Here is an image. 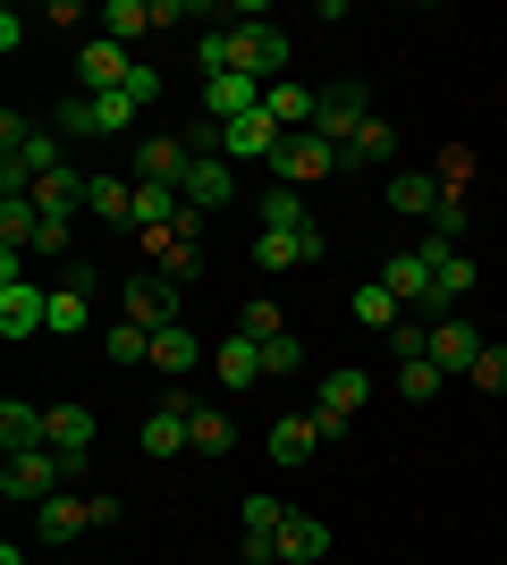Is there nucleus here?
I'll return each instance as SVG.
<instances>
[{"label": "nucleus", "instance_id": "obj_26", "mask_svg": "<svg viewBox=\"0 0 507 565\" xmlns=\"http://www.w3.org/2000/svg\"><path fill=\"white\" fill-rule=\"evenodd\" d=\"M85 212L110 220V228H136V186H127V178H94V186H85Z\"/></svg>", "mask_w": 507, "mask_h": 565}, {"label": "nucleus", "instance_id": "obj_20", "mask_svg": "<svg viewBox=\"0 0 507 565\" xmlns=\"http://www.w3.org/2000/svg\"><path fill=\"white\" fill-rule=\"evenodd\" d=\"M187 414H194V405H178V397L152 405L145 430H136V439H145V456H178V448H194V439H187Z\"/></svg>", "mask_w": 507, "mask_h": 565}, {"label": "nucleus", "instance_id": "obj_34", "mask_svg": "<svg viewBox=\"0 0 507 565\" xmlns=\"http://www.w3.org/2000/svg\"><path fill=\"white\" fill-rule=\"evenodd\" d=\"M347 161H398V127H389V118H372V127L347 143Z\"/></svg>", "mask_w": 507, "mask_h": 565}, {"label": "nucleus", "instance_id": "obj_19", "mask_svg": "<svg viewBox=\"0 0 507 565\" xmlns=\"http://www.w3.org/2000/svg\"><path fill=\"white\" fill-rule=\"evenodd\" d=\"M314 448H321L314 414H279V423H271V465H279V472H296V465H305Z\"/></svg>", "mask_w": 507, "mask_h": 565}, {"label": "nucleus", "instance_id": "obj_29", "mask_svg": "<svg viewBox=\"0 0 507 565\" xmlns=\"http://www.w3.org/2000/svg\"><path fill=\"white\" fill-rule=\"evenodd\" d=\"M102 34H110V43H145L152 9H145V0H110V9H102Z\"/></svg>", "mask_w": 507, "mask_h": 565}, {"label": "nucleus", "instance_id": "obj_39", "mask_svg": "<svg viewBox=\"0 0 507 565\" xmlns=\"http://www.w3.org/2000/svg\"><path fill=\"white\" fill-rule=\"evenodd\" d=\"M389 354H398V363H423V354H432V330H423V321H398V330H389Z\"/></svg>", "mask_w": 507, "mask_h": 565}, {"label": "nucleus", "instance_id": "obj_14", "mask_svg": "<svg viewBox=\"0 0 507 565\" xmlns=\"http://www.w3.org/2000/svg\"><path fill=\"white\" fill-rule=\"evenodd\" d=\"M279 118L271 110H254V118H229V127H220V152H229V161H254V152H279Z\"/></svg>", "mask_w": 507, "mask_h": 565}, {"label": "nucleus", "instance_id": "obj_35", "mask_svg": "<svg viewBox=\"0 0 507 565\" xmlns=\"http://www.w3.org/2000/svg\"><path fill=\"white\" fill-rule=\"evenodd\" d=\"M465 228H474V212H465V194H440V212H432V236H440V245H457Z\"/></svg>", "mask_w": 507, "mask_h": 565}, {"label": "nucleus", "instance_id": "obj_5", "mask_svg": "<svg viewBox=\"0 0 507 565\" xmlns=\"http://www.w3.org/2000/svg\"><path fill=\"white\" fill-rule=\"evenodd\" d=\"M372 118H381V110H372V94H363V85H330V94H321V110H314V136H330L338 152H347Z\"/></svg>", "mask_w": 507, "mask_h": 565}, {"label": "nucleus", "instance_id": "obj_28", "mask_svg": "<svg viewBox=\"0 0 507 565\" xmlns=\"http://www.w3.org/2000/svg\"><path fill=\"white\" fill-rule=\"evenodd\" d=\"M187 439H194L203 456H229V448H237V423H229L220 405H194V414H187Z\"/></svg>", "mask_w": 507, "mask_h": 565}, {"label": "nucleus", "instance_id": "obj_11", "mask_svg": "<svg viewBox=\"0 0 507 565\" xmlns=\"http://www.w3.org/2000/svg\"><path fill=\"white\" fill-rule=\"evenodd\" d=\"M127 68H136V60H127V43H110V34H94V43L76 51V76H85V94H119Z\"/></svg>", "mask_w": 507, "mask_h": 565}, {"label": "nucleus", "instance_id": "obj_6", "mask_svg": "<svg viewBox=\"0 0 507 565\" xmlns=\"http://www.w3.org/2000/svg\"><path fill=\"white\" fill-rule=\"evenodd\" d=\"M338 161H347V152H338L330 136H314V127H305V136H288L279 152H271V169H279V186H314V178H330Z\"/></svg>", "mask_w": 507, "mask_h": 565}, {"label": "nucleus", "instance_id": "obj_1", "mask_svg": "<svg viewBox=\"0 0 507 565\" xmlns=\"http://www.w3.org/2000/svg\"><path fill=\"white\" fill-rule=\"evenodd\" d=\"M76 456H60V448H25V456H9V465H0V498H34V507H43V498H60L76 481Z\"/></svg>", "mask_w": 507, "mask_h": 565}, {"label": "nucleus", "instance_id": "obj_17", "mask_svg": "<svg viewBox=\"0 0 507 565\" xmlns=\"http://www.w3.org/2000/svg\"><path fill=\"white\" fill-rule=\"evenodd\" d=\"M85 523H94L85 498H43V507H34V541H43V548H68Z\"/></svg>", "mask_w": 507, "mask_h": 565}, {"label": "nucleus", "instance_id": "obj_30", "mask_svg": "<svg viewBox=\"0 0 507 565\" xmlns=\"http://www.w3.org/2000/svg\"><path fill=\"white\" fill-rule=\"evenodd\" d=\"M263 228H314L305 194H296V186H271V194H263Z\"/></svg>", "mask_w": 507, "mask_h": 565}, {"label": "nucleus", "instance_id": "obj_7", "mask_svg": "<svg viewBox=\"0 0 507 565\" xmlns=\"http://www.w3.org/2000/svg\"><path fill=\"white\" fill-rule=\"evenodd\" d=\"M321 254H330L321 228H263L254 236V262H263V270H305V262H321Z\"/></svg>", "mask_w": 507, "mask_h": 565}, {"label": "nucleus", "instance_id": "obj_27", "mask_svg": "<svg viewBox=\"0 0 507 565\" xmlns=\"http://www.w3.org/2000/svg\"><path fill=\"white\" fill-rule=\"evenodd\" d=\"M51 448L85 465V456H94V414H85V405H51Z\"/></svg>", "mask_w": 507, "mask_h": 565}, {"label": "nucleus", "instance_id": "obj_2", "mask_svg": "<svg viewBox=\"0 0 507 565\" xmlns=\"http://www.w3.org/2000/svg\"><path fill=\"white\" fill-rule=\"evenodd\" d=\"M363 397H372V380H363L356 363L321 372V388H314V430H321V439H347V430H356V414H363Z\"/></svg>", "mask_w": 507, "mask_h": 565}, {"label": "nucleus", "instance_id": "obj_18", "mask_svg": "<svg viewBox=\"0 0 507 565\" xmlns=\"http://www.w3.org/2000/svg\"><path fill=\"white\" fill-rule=\"evenodd\" d=\"M85 305H94V262L68 270V287H51V338H76V330H85Z\"/></svg>", "mask_w": 507, "mask_h": 565}, {"label": "nucleus", "instance_id": "obj_31", "mask_svg": "<svg viewBox=\"0 0 507 565\" xmlns=\"http://www.w3.org/2000/svg\"><path fill=\"white\" fill-rule=\"evenodd\" d=\"M440 380H448V372H440L432 354H423V363H398V397H406V405H432Z\"/></svg>", "mask_w": 507, "mask_h": 565}, {"label": "nucleus", "instance_id": "obj_25", "mask_svg": "<svg viewBox=\"0 0 507 565\" xmlns=\"http://www.w3.org/2000/svg\"><path fill=\"white\" fill-rule=\"evenodd\" d=\"M263 110L279 118V136H305V127H314V110H321V94H305V85H271Z\"/></svg>", "mask_w": 507, "mask_h": 565}, {"label": "nucleus", "instance_id": "obj_12", "mask_svg": "<svg viewBox=\"0 0 507 565\" xmlns=\"http://www.w3.org/2000/svg\"><path fill=\"white\" fill-rule=\"evenodd\" d=\"M263 94L271 85H254V76H203V118H220V127H229V118H254Z\"/></svg>", "mask_w": 507, "mask_h": 565}, {"label": "nucleus", "instance_id": "obj_13", "mask_svg": "<svg viewBox=\"0 0 507 565\" xmlns=\"http://www.w3.org/2000/svg\"><path fill=\"white\" fill-rule=\"evenodd\" d=\"M483 347H490V338L474 330V321H457V312H448V321H432V363H440V372H474V363H483Z\"/></svg>", "mask_w": 507, "mask_h": 565}, {"label": "nucleus", "instance_id": "obj_9", "mask_svg": "<svg viewBox=\"0 0 507 565\" xmlns=\"http://www.w3.org/2000/svg\"><path fill=\"white\" fill-rule=\"evenodd\" d=\"M187 169H194V152L178 136H145L136 143V186H187Z\"/></svg>", "mask_w": 507, "mask_h": 565}, {"label": "nucleus", "instance_id": "obj_24", "mask_svg": "<svg viewBox=\"0 0 507 565\" xmlns=\"http://www.w3.org/2000/svg\"><path fill=\"white\" fill-rule=\"evenodd\" d=\"M263 380V338H220V388H254Z\"/></svg>", "mask_w": 507, "mask_h": 565}, {"label": "nucleus", "instance_id": "obj_10", "mask_svg": "<svg viewBox=\"0 0 507 565\" xmlns=\"http://www.w3.org/2000/svg\"><path fill=\"white\" fill-rule=\"evenodd\" d=\"M34 330H51V296L43 287H0V338H9V347H18V338H34Z\"/></svg>", "mask_w": 507, "mask_h": 565}, {"label": "nucleus", "instance_id": "obj_32", "mask_svg": "<svg viewBox=\"0 0 507 565\" xmlns=\"http://www.w3.org/2000/svg\"><path fill=\"white\" fill-rule=\"evenodd\" d=\"M102 354H110V363H152V330H136V321H110Z\"/></svg>", "mask_w": 507, "mask_h": 565}, {"label": "nucleus", "instance_id": "obj_15", "mask_svg": "<svg viewBox=\"0 0 507 565\" xmlns=\"http://www.w3.org/2000/svg\"><path fill=\"white\" fill-rule=\"evenodd\" d=\"M0 448H9V456L51 448V414H43V405H25V397H9V405H0Z\"/></svg>", "mask_w": 507, "mask_h": 565}, {"label": "nucleus", "instance_id": "obj_16", "mask_svg": "<svg viewBox=\"0 0 507 565\" xmlns=\"http://www.w3.org/2000/svg\"><path fill=\"white\" fill-rule=\"evenodd\" d=\"M381 287L398 296V305H423V312H432V262L414 254V245H406V254H389V262H381Z\"/></svg>", "mask_w": 507, "mask_h": 565}, {"label": "nucleus", "instance_id": "obj_33", "mask_svg": "<svg viewBox=\"0 0 507 565\" xmlns=\"http://www.w3.org/2000/svg\"><path fill=\"white\" fill-rule=\"evenodd\" d=\"M356 321H363V330H398V296H389L381 279L356 287Z\"/></svg>", "mask_w": 507, "mask_h": 565}, {"label": "nucleus", "instance_id": "obj_37", "mask_svg": "<svg viewBox=\"0 0 507 565\" xmlns=\"http://www.w3.org/2000/svg\"><path fill=\"white\" fill-rule=\"evenodd\" d=\"M432 178H440V186H448V194H465V186H474V152H465V143H448Z\"/></svg>", "mask_w": 507, "mask_h": 565}, {"label": "nucleus", "instance_id": "obj_4", "mask_svg": "<svg viewBox=\"0 0 507 565\" xmlns=\"http://www.w3.org/2000/svg\"><path fill=\"white\" fill-rule=\"evenodd\" d=\"M119 305H127L119 321H136V330H169V321H178V305H187V287H178V279H161V270H136Z\"/></svg>", "mask_w": 507, "mask_h": 565}, {"label": "nucleus", "instance_id": "obj_23", "mask_svg": "<svg viewBox=\"0 0 507 565\" xmlns=\"http://www.w3.org/2000/svg\"><path fill=\"white\" fill-rule=\"evenodd\" d=\"M194 363H203V347H194V330H187V321H169V330H152V372L187 380Z\"/></svg>", "mask_w": 507, "mask_h": 565}, {"label": "nucleus", "instance_id": "obj_38", "mask_svg": "<svg viewBox=\"0 0 507 565\" xmlns=\"http://www.w3.org/2000/svg\"><path fill=\"white\" fill-rule=\"evenodd\" d=\"M237 330H245V338H263V347H271V338H288V321H279V305H263V296H254Z\"/></svg>", "mask_w": 507, "mask_h": 565}, {"label": "nucleus", "instance_id": "obj_22", "mask_svg": "<svg viewBox=\"0 0 507 565\" xmlns=\"http://www.w3.org/2000/svg\"><path fill=\"white\" fill-rule=\"evenodd\" d=\"M440 194H448V186H440L432 169H398V178H389V203H398L406 220H432V212H440Z\"/></svg>", "mask_w": 507, "mask_h": 565}, {"label": "nucleus", "instance_id": "obj_21", "mask_svg": "<svg viewBox=\"0 0 507 565\" xmlns=\"http://www.w3.org/2000/svg\"><path fill=\"white\" fill-rule=\"evenodd\" d=\"M178 194H187V212H203V220H212L220 203L237 194V178H229V161H194V169H187V186H178Z\"/></svg>", "mask_w": 507, "mask_h": 565}, {"label": "nucleus", "instance_id": "obj_8", "mask_svg": "<svg viewBox=\"0 0 507 565\" xmlns=\"http://www.w3.org/2000/svg\"><path fill=\"white\" fill-rule=\"evenodd\" d=\"M330 557V523L321 515H279V532H271V565H321Z\"/></svg>", "mask_w": 507, "mask_h": 565}, {"label": "nucleus", "instance_id": "obj_41", "mask_svg": "<svg viewBox=\"0 0 507 565\" xmlns=\"http://www.w3.org/2000/svg\"><path fill=\"white\" fill-rule=\"evenodd\" d=\"M296 363H305V347H296V338H271V347H263V372H296Z\"/></svg>", "mask_w": 507, "mask_h": 565}, {"label": "nucleus", "instance_id": "obj_3", "mask_svg": "<svg viewBox=\"0 0 507 565\" xmlns=\"http://www.w3.org/2000/svg\"><path fill=\"white\" fill-rule=\"evenodd\" d=\"M136 127V102L127 94H76V102H60V118H51V136L68 143V136H127Z\"/></svg>", "mask_w": 507, "mask_h": 565}, {"label": "nucleus", "instance_id": "obj_36", "mask_svg": "<svg viewBox=\"0 0 507 565\" xmlns=\"http://www.w3.org/2000/svg\"><path fill=\"white\" fill-rule=\"evenodd\" d=\"M474 388H483V397H507V347H483V363H474Z\"/></svg>", "mask_w": 507, "mask_h": 565}, {"label": "nucleus", "instance_id": "obj_40", "mask_svg": "<svg viewBox=\"0 0 507 565\" xmlns=\"http://www.w3.org/2000/svg\"><path fill=\"white\" fill-rule=\"evenodd\" d=\"M127 102H136V110H145L152 94H161V68H145V60H136V68H127V85H119Z\"/></svg>", "mask_w": 507, "mask_h": 565}]
</instances>
